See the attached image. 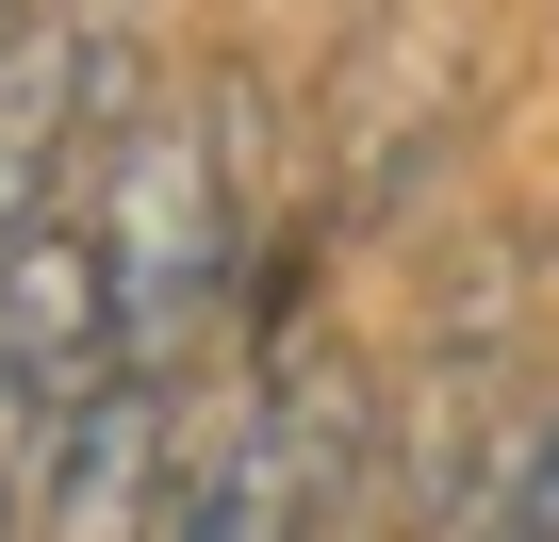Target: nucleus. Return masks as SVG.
Here are the masks:
<instances>
[{
  "instance_id": "f257e3e1",
  "label": "nucleus",
  "mask_w": 559,
  "mask_h": 542,
  "mask_svg": "<svg viewBox=\"0 0 559 542\" xmlns=\"http://www.w3.org/2000/svg\"><path fill=\"white\" fill-rule=\"evenodd\" d=\"M99 263H116V362L198 378V329L247 280V165H230V99H148L99 165H83Z\"/></svg>"
},
{
  "instance_id": "f03ea898",
  "label": "nucleus",
  "mask_w": 559,
  "mask_h": 542,
  "mask_svg": "<svg viewBox=\"0 0 559 542\" xmlns=\"http://www.w3.org/2000/svg\"><path fill=\"white\" fill-rule=\"evenodd\" d=\"M362 444H379L362 378H346L330 346H280V362H247V378L198 411L165 542H330V526L362 509Z\"/></svg>"
},
{
  "instance_id": "7ed1b4c3",
  "label": "nucleus",
  "mask_w": 559,
  "mask_h": 542,
  "mask_svg": "<svg viewBox=\"0 0 559 542\" xmlns=\"http://www.w3.org/2000/svg\"><path fill=\"white\" fill-rule=\"evenodd\" d=\"M198 395L181 378H148V362H116L67 427H50V460H34V542H165V509H181V427Z\"/></svg>"
},
{
  "instance_id": "20e7f679",
  "label": "nucleus",
  "mask_w": 559,
  "mask_h": 542,
  "mask_svg": "<svg viewBox=\"0 0 559 542\" xmlns=\"http://www.w3.org/2000/svg\"><path fill=\"white\" fill-rule=\"evenodd\" d=\"M428 542H559V378L526 395V427L461 477V509H444Z\"/></svg>"
},
{
  "instance_id": "39448f33",
  "label": "nucleus",
  "mask_w": 559,
  "mask_h": 542,
  "mask_svg": "<svg viewBox=\"0 0 559 542\" xmlns=\"http://www.w3.org/2000/svg\"><path fill=\"white\" fill-rule=\"evenodd\" d=\"M34 17H50V0H0V34H34Z\"/></svg>"
},
{
  "instance_id": "423d86ee",
  "label": "nucleus",
  "mask_w": 559,
  "mask_h": 542,
  "mask_svg": "<svg viewBox=\"0 0 559 542\" xmlns=\"http://www.w3.org/2000/svg\"><path fill=\"white\" fill-rule=\"evenodd\" d=\"M330 542H362V509H346V526H330Z\"/></svg>"
}]
</instances>
